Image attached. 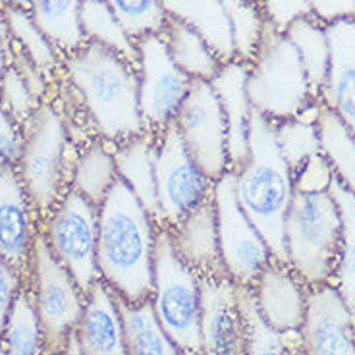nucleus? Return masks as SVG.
I'll return each mask as SVG.
<instances>
[{
    "instance_id": "nucleus-41",
    "label": "nucleus",
    "mask_w": 355,
    "mask_h": 355,
    "mask_svg": "<svg viewBox=\"0 0 355 355\" xmlns=\"http://www.w3.org/2000/svg\"><path fill=\"white\" fill-rule=\"evenodd\" d=\"M24 141L19 137L16 125L10 118V112L0 105V166H16L21 160Z\"/></svg>"
},
{
    "instance_id": "nucleus-23",
    "label": "nucleus",
    "mask_w": 355,
    "mask_h": 355,
    "mask_svg": "<svg viewBox=\"0 0 355 355\" xmlns=\"http://www.w3.org/2000/svg\"><path fill=\"white\" fill-rule=\"evenodd\" d=\"M155 160L157 147L147 135H137L124 147H120L114 155L118 178L139 199L143 209L153 218L160 220L159 197H157V178H155Z\"/></svg>"
},
{
    "instance_id": "nucleus-10",
    "label": "nucleus",
    "mask_w": 355,
    "mask_h": 355,
    "mask_svg": "<svg viewBox=\"0 0 355 355\" xmlns=\"http://www.w3.org/2000/svg\"><path fill=\"white\" fill-rule=\"evenodd\" d=\"M160 220L176 226L209 199L211 180L191 159L174 122L164 128L155 160Z\"/></svg>"
},
{
    "instance_id": "nucleus-47",
    "label": "nucleus",
    "mask_w": 355,
    "mask_h": 355,
    "mask_svg": "<svg viewBox=\"0 0 355 355\" xmlns=\"http://www.w3.org/2000/svg\"><path fill=\"white\" fill-rule=\"evenodd\" d=\"M293 355H303L302 349H293Z\"/></svg>"
},
{
    "instance_id": "nucleus-6",
    "label": "nucleus",
    "mask_w": 355,
    "mask_h": 355,
    "mask_svg": "<svg viewBox=\"0 0 355 355\" xmlns=\"http://www.w3.org/2000/svg\"><path fill=\"white\" fill-rule=\"evenodd\" d=\"M153 309L160 327L184 355L203 354L201 290L193 268L178 255L166 228L155 238Z\"/></svg>"
},
{
    "instance_id": "nucleus-25",
    "label": "nucleus",
    "mask_w": 355,
    "mask_h": 355,
    "mask_svg": "<svg viewBox=\"0 0 355 355\" xmlns=\"http://www.w3.org/2000/svg\"><path fill=\"white\" fill-rule=\"evenodd\" d=\"M29 14L44 37L66 53H76L85 41L81 29V0H29Z\"/></svg>"
},
{
    "instance_id": "nucleus-36",
    "label": "nucleus",
    "mask_w": 355,
    "mask_h": 355,
    "mask_svg": "<svg viewBox=\"0 0 355 355\" xmlns=\"http://www.w3.org/2000/svg\"><path fill=\"white\" fill-rule=\"evenodd\" d=\"M118 180L114 157H110L103 147L89 149L76 168V191L98 207L107 197L110 187Z\"/></svg>"
},
{
    "instance_id": "nucleus-18",
    "label": "nucleus",
    "mask_w": 355,
    "mask_h": 355,
    "mask_svg": "<svg viewBox=\"0 0 355 355\" xmlns=\"http://www.w3.org/2000/svg\"><path fill=\"white\" fill-rule=\"evenodd\" d=\"M29 196L12 166H0V257L21 270L33 251Z\"/></svg>"
},
{
    "instance_id": "nucleus-42",
    "label": "nucleus",
    "mask_w": 355,
    "mask_h": 355,
    "mask_svg": "<svg viewBox=\"0 0 355 355\" xmlns=\"http://www.w3.org/2000/svg\"><path fill=\"white\" fill-rule=\"evenodd\" d=\"M18 270L0 257V334L6 329L8 315L12 305L16 302V290H18Z\"/></svg>"
},
{
    "instance_id": "nucleus-20",
    "label": "nucleus",
    "mask_w": 355,
    "mask_h": 355,
    "mask_svg": "<svg viewBox=\"0 0 355 355\" xmlns=\"http://www.w3.org/2000/svg\"><path fill=\"white\" fill-rule=\"evenodd\" d=\"M89 300L76 338L83 355H128L122 313L118 302L103 284L95 282L89 290Z\"/></svg>"
},
{
    "instance_id": "nucleus-27",
    "label": "nucleus",
    "mask_w": 355,
    "mask_h": 355,
    "mask_svg": "<svg viewBox=\"0 0 355 355\" xmlns=\"http://www.w3.org/2000/svg\"><path fill=\"white\" fill-rule=\"evenodd\" d=\"M162 35L168 44L172 60L178 64V68L184 71L187 78L211 81V78L218 71L220 62L216 60L209 44L205 43L203 37L199 35L193 27L168 18Z\"/></svg>"
},
{
    "instance_id": "nucleus-14",
    "label": "nucleus",
    "mask_w": 355,
    "mask_h": 355,
    "mask_svg": "<svg viewBox=\"0 0 355 355\" xmlns=\"http://www.w3.org/2000/svg\"><path fill=\"white\" fill-rule=\"evenodd\" d=\"M203 355H245V320L238 284L213 272L199 282Z\"/></svg>"
},
{
    "instance_id": "nucleus-48",
    "label": "nucleus",
    "mask_w": 355,
    "mask_h": 355,
    "mask_svg": "<svg viewBox=\"0 0 355 355\" xmlns=\"http://www.w3.org/2000/svg\"><path fill=\"white\" fill-rule=\"evenodd\" d=\"M0 355H8V352H4V349L0 347Z\"/></svg>"
},
{
    "instance_id": "nucleus-31",
    "label": "nucleus",
    "mask_w": 355,
    "mask_h": 355,
    "mask_svg": "<svg viewBox=\"0 0 355 355\" xmlns=\"http://www.w3.org/2000/svg\"><path fill=\"white\" fill-rule=\"evenodd\" d=\"M222 4L232 29L236 60L249 64L257 54L265 29L266 19L263 6L251 0H222Z\"/></svg>"
},
{
    "instance_id": "nucleus-3",
    "label": "nucleus",
    "mask_w": 355,
    "mask_h": 355,
    "mask_svg": "<svg viewBox=\"0 0 355 355\" xmlns=\"http://www.w3.org/2000/svg\"><path fill=\"white\" fill-rule=\"evenodd\" d=\"M66 71L105 137L141 135L145 122L139 110V73L132 62L101 43L87 41L70 54Z\"/></svg>"
},
{
    "instance_id": "nucleus-12",
    "label": "nucleus",
    "mask_w": 355,
    "mask_h": 355,
    "mask_svg": "<svg viewBox=\"0 0 355 355\" xmlns=\"http://www.w3.org/2000/svg\"><path fill=\"white\" fill-rule=\"evenodd\" d=\"M139 56V110L145 125L166 128L186 98L191 78L178 68L162 33L135 41Z\"/></svg>"
},
{
    "instance_id": "nucleus-46",
    "label": "nucleus",
    "mask_w": 355,
    "mask_h": 355,
    "mask_svg": "<svg viewBox=\"0 0 355 355\" xmlns=\"http://www.w3.org/2000/svg\"><path fill=\"white\" fill-rule=\"evenodd\" d=\"M29 4V0H0V8H6V6H21L26 8Z\"/></svg>"
},
{
    "instance_id": "nucleus-5",
    "label": "nucleus",
    "mask_w": 355,
    "mask_h": 355,
    "mask_svg": "<svg viewBox=\"0 0 355 355\" xmlns=\"http://www.w3.org/2000/svg\"><path fill=\"white\" fill-rule=\"evenodd\" d=\"M288 266L307 284H324L336 272L342 218L330 191L293 193L284 226Z\"/></svg>"
},
{
    "instance_id": "nucleus-13",
    "label": "nucleus",
    "mask_w": 355,
    "mask_h": 355,
    "mask_svg": "<svg viewBox=\"0 0 355 355\" xmlns=\"http://www.w3.org/2000/svg\"><path fill=\"white\" fill-rule=\"evenodd\" d=\"M62 151L64 125L60 118L51 107L37 108L19 166L29 201L43 213L53 207L58 196Z\"/></svg>"
},
{
    "instance_id": "nucleus-26",
    "label": "nucleus",
    "mask_w": 355,
    "mask_h": 355,
    "mask_svg": "<svg viewBox=\"0 0 355 355\" xmlns=\"http://www.w3.org/2000/svg\"><path fill=\"white\" fill-rule=\"evenodd\" d=\"M128 355H184L162 330L151 303L118 302Z\"/></svg>"
},
{
    "instance_id": "nucleus-35",
    "label": "nucleus",
    "mask_w": 355,
    "mask_h": 355,
    "mask_svg": "<svg viewBox=\"0 0 355 355\" xmlns=\"http://www.w3.org/2000/svg\"><path fill=\"white\" fill-rule=\"evenodd\" d=\"M276 143L282 153V159L290 166L292 174L302 168L303 164L320 153L317 118H303L302 114L292 120L276 124Z\"/></svg>"
},
{
    "instance_id": "nucleus-1",
    "label": "nucleus",
    "mask_w": 355,
    "mask_h": 355,
    "mask_svg": "<svg viewBox=\"0 0 355 355\" xmlns=\"http://www.w3.org/2000/svg\"><path fill=\"white\" fill-rule=\"evenodd\" d=\"M155 238L151 214L118 178L98 205L97 268L125 303H143L153 292Z\"/></svg>"
},
{
    "instance_id": "nucleus-7",
    "label": "nucleus",
    "mask_w": 355,
    "mask_h": 355,
    "mask_svg": "<svg viewBox=\"0 0 355 355\" xmlns=\"http://www.w3.org/2000/svg\"><path fill=\"white\" fill-rule=\"evenodd\" d=\"M222 268L238 286L249 288L272 261L270 249L241 211L234 189V172H226L213 187Z\"/></svg>"
},
{
    "instance_id": "nucleus-30",
    "label": "nucleus",
    "mask_w": 355,
    "mask_h": 355,
    "mask_svg": "<svg viewBox=\"0 0 355 355\" xmlns=\"http://www.w3.org/2000/svg\"><path fill=\"white\" fill-rule=\"evenodd\" d=\"M81 29L85 37H89V41L114 51L133 66L139 64L137 44L120 26L107 0H81Z\"/></svg>"
},
{
    "instance_id": "nucleus-32",
    "label": "nucleus",
    "mask_w": 355,
    "mask_h": 355,
    "mask_svg": "<svg viewBox=\"0 0 355 355\" xmlns=\"http://www.w3.org/2000/svg\"><path fill=\"white\" fill-rule=\"evenodd\" d=\"M4 18L8 24V31L12 39L26 53V56L35 64L41 73H51L56 68V53L54 44L44 37V33L37 27L31 14L21 6H6L2 8Z\"/></svg>"
},
{
    "instance_id": "nucleus-28",
    "label": "nucleus",
    "mask_w": 355,
    "mask_h": 355,
    "mask_svg": "<svg viewBox=\"0 0 355 355\" xmlns=\"http://www.w3.org/2000/svg\"><path fill=\"white\" fill-rule=\"evenodd\" d=\"M317 132L320 153L330 162L336 180L355 193V135L322 103L317 116Z\"/></svg>"
},
{
    "instance_id": "nucleus-29",
    "label": "nucleus",
    "mask_w": 355,
    "mask_h": 355,
    "mask_svg": "<svg viewBox=\"0 0 355 355\" xmlns=\"http://www.w3.org/2000/svg\"><path fill=\"white\" fill-rule=\"evenodd\" d=\"M342 218V245L338 257V293L355 317V193L344 187L336 178L329 187Z\"/></svg>"
},
{
    "instance_id": "nucleus-38",
    "label": "nucleus",
    "mask_w": 355,
    "mask_h": 355,
    "mask_svg": "<svg viewBox=\"0 0 355 355\" xmlns=\"http://www.w3.org/2000/svg\"><path fill=\"white\" fill-rule=\"evenodd\" d=\"M334 170L322 153L313 155L302 168L293 174V189L297 193H320L329 191L330 184L334 180Z\"/></svg>"
},
{
    "instance_id": "nucleus-24",
    "label": "nucleus",
    "mask_w": 355,
    "mask_h": 355,
    "mask_svg": "<svg viewBox=\"0 0 355 355\" xmlns=\"http://www.w3.org/2000/svg\"><path fill=\"white\" fill-rule=\"evenodd\" d=\"M284 35L292 41L300 54L311 95L315 101H319L330 64V46L324 24H320L313 16H302L286 27Z\"/></svg>"
},
{
    "instance_id": "nucleus-2",
    "label": "nucleus",
    "mask_w": 355,
    "mask_h": 355,
    "mask_svg": "<svg viewBox=\"0 0 355 355\" xmlns=\"http://www.w3.org/2000/svg\"><path fill=\"white\" fill-rule=\"evenodd\" d=\"M248 143V160L234 172L236 199L266 241L272 259L288 265L284 226L295 189L292 170L276 143L275 122L251 110Z\"/></svg>"
},
{
    "instance_id": "nucleus-8",
    "label": "nucleus",
    "mask_w": 355,
    "mask_h": 355,
    "mask_svg": "<svg viewBox=\"0 0 355 355\" xmlns=\"http://www.w3.org/2000/svg\"><path fill=\"white\" fill-rule=\"evenodd\" d=\"M191 159L211 182L228 172V125L211 81L191 80L174 118Z\"/></svg>"
},
{
    "instance_id": "nucleus-34",
    "label": "nucleus",
    "mask_w": 355,
    "mask_h": 355,
    "mask_svg": "<svg viewBox=\"0 0 355 355\" xmlns=\"http://www.w3.org/2000/svg\"><path fill=\"white\" fill-rule=\"evenodd\" d=\"M238 302L245 320V355H293L284 334L268 327L261 317L249 288L238 286Z\"/></svg>"
},
{
    "instance_id": "nucleus-49",
    "label": "nucleus",
    "mask_w": 355,
    "mask_h": 355,
    "mask_svg": "<svg viewBox=\"0 0 355 355\" xmlns=\"http://www.w3.org/2000/svg\"><path fill=\"white\" fill-rule=\"evenodd\" d=\"M251 2H259V4H261V0H251Z\"/></svg>"
},
{
    "instance_id": "nucleus-37",
    "label": "nucleus",
    "mask_w": 355,
    "mask_h": 355,
    "mask_svg": "<svg viewBox=\"0 0 355 355\" xmlns=\"http://www.w3.org/2000/svg\"><path fill=\"white\" fill-rule=\"evenodd\" d=\"M107 4L133 41L162 33L168 21L162 0H107Z\"/></svg>"
},
{
    "instance_id": "nucleus-21",
    "label": "nucleus",
    "mask_w": 355,
    "mask_h": 355,
    "mask_svg": "<svg viewBox=\"0 0 355 355\" xmlns=\"http://www.w3.org/2000/svg\"><path fill=\"white\" fill-rule=\"evenodd\" d=\"M170 19L193 27L220 64L236 60L232 29L222 0H162Z\"/></svg>"
},
{
    "instance_id": "nucleus-45",
    "label": "nucleus",
    "mask_w": 355,
    "mask_h": 355,
    "mask_svg": "<svg viewBox=\"0 0 355 355\" xmlns=\"http://www.w3.org/2000/svg\"><path fill=\"white\" fill-rule=\"evenodd\" d=\"M8 70L6 68V43L2 41V37H0V81L4 78V71Z\"/></svg>"
},
{
    "instance_id": "nucleus-19",
    "label": "nucleus",
    "mask_w": 355,
    "mask_h": 355,
    "mask_svg": "<svg viewBox=\"0 0 355 355\" xmlns=\"http://www.w3.org/2000/svg\"><path fill=\"white\" fill-rule=\"evenodd\" d=\"M253 295L259 313L268 327L282 334H292L302 329L307 297L288 265L272 259L259 276L257 292Z\"/></svg>"
},
{
    "instance_id": "nucleus-33",
    "label": "nucleus",
    "mask_w": 355,
    "mask_h": 355,
    "mask_svg": "<svg viewBox=\"0 0 355 355\" xmlns=\"http://www.w3.org/2000/svg\"><path fill=\"white\" fill-rule=\"evenodd\" d=\"M4 342L8 355H41L43 327L37 315L35 303L27 293L16 295L4 329Z\"/></svg>"
},
{
    "instance_id": "nucleus-43",
    "label": "nucleus",
    "mask_w": 355,
    "mask_h": 355,
    "mask_svg": "<svg viewBox=\"0 0 355 355\" xmlns=\"http://www.w3.org/2000/svg\"><path fill=\"white\" fill-rule=\"evenodd\" d=\"M311 16L320 24H330L336 19H355V0H307Z\"/></svg>"
},
{
    "instance_id": "nucleus-22",
    "label": "nucleus",
    "mask_w": 355,
    "mask_h": 355,
    "mask_svg": "<svg viewBox=\"0 0 355 355\" xmlns=\"http://www.w3.org/2000/svg\"><path fill=\"white\" fill-rule=\"evenodd\" d=\"M172 243L178 255L191 268H220V249L213 199H207L196 211L187 214L184 220L178 222L176 230L172 234Z\"/></svg>"
},
{
    "instance_id": "nucleus-4",
    "label": "nucleus",
    "mask_w": 355,
    "mask_h": 355,
    "mask_svg": "<svg viewBox=\"0 0 355 355\" xmlns=\"http://www.w3.org/2000/svg\"><path fill=\"white\" fill-rule=\"evenodd\" d=\"M248 97L251 108L272 122L297 118L315 101L295 46L268 21L249 62Z\"/></svg>"
},
{
    "instance_id": "nucleus-15",
    "label": "nucleus",
    "mask_w": 355,
    "mask_h": 355,
    "mask_svg": "<svg viewBox=\"0 0 355 355\" xmlns=\"http://www.w3.org/2000/svg\"><path fill=\"white\" fill-rule=\"evenodd\" d=\"M354 320L336 288L315 290L302 324L303 355H355Z\"/></svg>"
},
{
    "instance_id": "nucleus-16",
    "label": "nucleus",
    "mask_w": 355,
    "mask_h": 355,
    "mask_svg": "<svg viewBox=\"0 0 355 355\" xmlns=\"http://www.w3.org/2000/svg\"><path fill=\"white\" fill-rule=\"evenodd\" d=\"M330 64L320 103L330 108L355 135V19H336L324 26Z\"/></svg>"
},
{
    "instance_id": "nucleus-17",
    "label": "nucleus",
    "mask_w": 355,
    "mask_h": 355,
    "mask_svg": "<svg viewBox=\"0 0 355 355\" xmlns=\"http://www.w3.org/2000/svg\"><path fill=\"white\" fill-rule=\"evenodd\" d=\"M249 64L230 60L220 64L218 71L211 78L216 97L226 116L228 125V168L236 172L249 157V118L251 103L248 97Z\"/></svg>"
},
{
    "instance_id": "nucleus-40",
    "label": "nucleus",
    "mask_w": 355,
    "mask_h": 355,
    "mask_svg": "<svg viewBox=\"0 0 355 355\" xmlns=\"http://www.w3.org/2000/svg\"><path fill=\"white\" fill-rule=\"evenodd\" d=\"M261 6L266 21L282 33L293 19L311 16L307 0H261Z\"/></svg>"
},
{
    "instance_id": "nucleus-44",
    "label": "nucleus",
    "mask_w": 355,
    "mask_h": 355,
    "mask_svg": "<svg viewBox=\"0 0 355 355\" xmlns=\"http://www.w3.org/2000/svg\"><path fill=\"white\" fill-rule=\"evenodd\" d=\"M62 355H83L81 354L80 342H78V338H76V332H71L70 336H68V340H66Z\"/></svg>"
},
{
    "instance_id": "nucleus-11",
    "label": "nucleus",
    "mask_w": 355,
    "mask_h": 355,
    "mask_svg": "<svg viewBox=\"0 0 355 355\" xmlns=\"http://www.w3.org/2000/svg\"><path fill=\"white\" fill-rule=\"evenodd\" d=\"M31 257L35 268V307L44 340L51 347H60L83 315L80 288L44 238H35Z\"/></svg>"
},
{
    "instance_id": "nucleus-9",
    "label": "nucleus",
    "mask_w": 355,
    "mask_h": 355,
    "mask_svg": "<svg viewBox=\"0 0 355 355\" xmlns=\"http://www.w3.org/2000/svg\"><path fill=\"white\" fill-rule=\"evenodd\" d=\"M97 207L80 191L64 197L49 222L46 243L81 292H89L97 282Z\"/></svg>"
},
{
    "instance_id": "nucleus-39",
    "label": "nucleus",
    "mask_w": 355,
    "mask_h": 355,
    "mask_svg": "<svg viewBox=\"0 0 355 355\" xmlns=\"http://www.w3.org/2000/svg\"><path fill=\"white\" fill-rule=\"evenodd\" d=\"M0 91L8 105L10 114L18 116V118L33 114L37 97L26 83L24 76L14 66L4 71V78L0 81Z\"/></svg>"
}]
</instances>
